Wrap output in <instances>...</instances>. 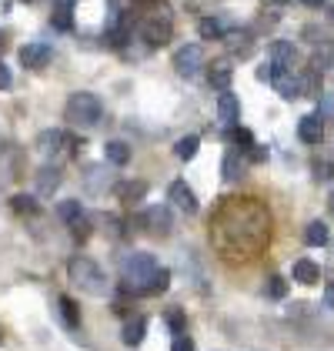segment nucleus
Here are the masks:
<instances>
[{
    "mask_svg": "<svg viewBox=\"0 0 334 351\" xmlns=\"http://www.w3.org/2000/svg\"><path fill=\"white\" fill-rule=\"evenodd\" d=\"M170 351H194V341H191V335H188V331L174 335V345H170Z\"/></svg>",
    "mask_w": 334,
    "mask_h": 351,
    "instance_id": "obj_32",
    "label": "nucleus"
},
{
    "mask_svg": "<svg viewBox=\"0 0 334 351\" xmlns=\"http://www.w3.org/2000/svg\"><path fill=\"white\" fill-rule=\"evenodd\" d=\"M314 178H318V181H331L334 178V164L331 161H318L314 164Z\"/></svg>",
    "mask_w": 334,
    "mask_h": 351,
    "instance_id": "obj_33",
    "label": "nucleus"
},
{
    "mask_svg": "<svg viewBox=\"0 0 334 351\" xmlns=\"http://www.w3.org/2000/svg\"><path fill=\"white\" fill-rule=\"evenodd\" d=\"M144 228H147V234H154V238H167V234L174 231V217H170V208H164V204H154V208H147V211H144Z\"/></svg>",
    "mask_w": 334,
    "mask_h": 351,
    "instance_id": "obj_9",
    "label": "nucleus"
},
{
    "mask_svg": "<svg viewBox=\"0 0 334 351\" xmlns=\"http://www.w3.org/2000/svg\"><path fill=\"white\" fill-rule=\"evenodd\" d=\"M224 40H227V47H231V54H250V30H227L224 34Z\"/></svg>",
    "mask_w": 334,
    "mask_h": 351,
    "instance_id": "obj_23",
    "label": "nucleus"
},
{
    "mask_svg": "<svg viewBox=\"0 0 334 351\" xmlns=\"http://www.w3.org/2000/svg\"><path fill=\"white\" fill-rule=\"evenodd\" d=\"M328 54H331V64H334V47H331V51H328Z\"/></svg>",
    "mask_w": 334,
    "mask_h": 351,
    "instance_id": "obj_45",
    "label": "nucleus"
},
{
    "mask_svg": "<svg viewBox=\"0 0 334 351\" xmlns=\"http://www.w3.org/2000/svg\"><path fill=\"white\" fill-rule=\"evenodd\" d=\"M170 34H174V24H170V17L161 14V10H154V14L144 17V24H140V40H144L147 47H164L167 40H170Z\"/></svg>",
    "mask_w": 334,
    "mask_h": 351,
    "instance_id": "obj_4",
    "label": "nucleus"
},
{
    "mask_svg": "<svg viewBox=\"0 0 334 351\" xmlns=\"http://www.w3.org/2000/svg\"><path fill=\"white\" fill-rule=\"evenodd\" d=\"M284 295H287V281H284L281 274H271V278H268V298L281 301Z\"/></svg>",
    "mask_w": 334,
    "mask_h": 351,
    "instance_id": "obj_29",
    "label": "nucleus"
},
{
    "mask_svg": "<svg viewBox=\"0 0 334 351\" xmlns=\"http://www.w3.org/2000/svg\"><path fill=\"white\" fill-rule=\"evenodd\" d=\"M104 161L114 164V167H124V164L131 161V147L124 141H107L104 144Z\"/></svg>",
    "mask_w": 334,
    "mask_h": 351,
    "instance_id": "obj_21",
    "label": "nucleus"
},
{
    "mask_svg": "<svg viewBox=\"0 0 334 351\" xmlns=\"http://www.w3.org/2000/svg\"><path fill=\"white\" fill-rule=\"evenodd\" d=\"M305 241L311 244V247H324V244H328V224H324V221H311L305 231Z\"/></svg>",
    "mask_w": 334,
    "mask_h": 351,
    "instance_id": "obj_27",
    "label": "nucleus"
},
{
    "mask_svg": "<svg viewBox=\"0 0 334 351\" xmlns=\"http://www.w3.org/2000/svg\"><path fill=\"white\" fill-rule=\"evenodd\" d=\"M201 67H204V47L201 44H184V47L174 51V71L181 77H197Z\"/></svg>",
    "mask_w": 334,
    "mask_h": 351,
    "instance_id": "obj_7",
    "label": "nucleus"
},
{
    "mask_svg": "<svg viewBox=\"0 0 334 351\" xmlns=\"http://www.w3.org/2000/svg\"><path fill=\"white\" fill-rule=\"evenodd\" d=\"M221 174H224V181H237V178L244 174V161H241V151H237V147H231V151L224 154Z\"/></svg>",
    "mask_w": 334,
    "mask_h": 351,
    "instance_id": "obj_20",
    "label": "nucleus"
},
{
    "mask_svg": "<svg viewBox=\"0 0 334 351\" xmlns=\"http://www.w3.org/2000/svg\"><path fill=\"white\" fill-rule=\"evenodd\" d=\"M328 208H331V215H334V191H331V197H328Z\"/></svg>",
    "mask_w": 334,
    "mask_h": 351,
    "instance_id": "obj_44",
    "label": "nucleus"
},
{
    "mask_svg": "<svg viewBox=\"0 0 334 351\" xmlns=\"http://www.w3.org/2000/svg\"><path fill=\"white\" fill-rule=\"evenodd\" d=\"M301 94L305 97H321V71H307L301 77Z\"/></svg>",
    "mask_w": 334,
    "mask_h": 351,
    "instance_id": "obj_28",
    "label": "nucleus"
},
{
    "mask_svg": "<svg viewBox=\"0 0 334 351\" xmlns=\"http://www.w3.org/2000/svg\"><path fill=\"white\" fill-rule=\"evenodd\" d=\"M134 7H140V10H147V7H164V0H134Z\"/></svg>",
    "mask_w": 334,
    "mask_h": 351,
    "instance_id": "obj_37",
    "label": "nucleus"
},
{
    "mask_svg": "<svg viewBox=\"0 0 334 351\" xmlns=\"http://www.w3.org/2000/svg\"><path fill=\"white\" fill-rule=\"evenodd\" d=\"M157 258L154 254H147V251H134V254H127L124 261H120V278H124V288L127 291H134V295H147V288H151V281H154V274H157Z\"/></svg>",
    "mask_w": 334,
    "mask_h": 351,
    "instance_id": "obj_2",
    "label": "nucleus"
},
{
    "mask_svg": "<svg viewBox=\"0 0 334 351\" xmlns=\"http://www.w3.org/2000/svg\"><path fill=\"white\" fill-rule=\"evenodd\" d=\"M298 137H301L305 144H321V141H324V117H321V114H305V117L298 121Z\"/></svg>",
    "mask_w": 334,
    "mask_h": 351,
    "instance_id": "obj_12",
    "label": "nucleus"
},
{
    "mask_svg": "<svg viewBox=\"0 0 334 351\" xmlns=\"http://www.w3.org/2000/svg\"><path fill=\"white\" fill-rule=\"evenodd\" d=\"M328 24H331V27H334V3H331V7H328Z\"/></svg>",
    "mask_w": 334,
    "mask_h": 351,
    "instance_id": "obj_43",
    "label": "nucleus"
},
{
    "mask_svg": "<svg viewBox=\"0 0 334 351\" xmlns=\"http://www.w3.org/2000/svg\"><path fill=\"white\" fill-rule=\"evenodd\" d=\"M144 331H147V318H131V322L124 324V335H120V338H124V345H127V348H138L140 341H144Z\"/></svg>",
    "mask_w": 334,
    "mask_h": 351,
    "instance_id": "obj_22",
    "label": "nucleus"
},
{
    "mask_svg": "<svg viewBox=\"0 0 334 351\" xmlns=\"http://www.w3.org/2000/svg\"><path fill=\"white\" fill-rule=\"evenodd\" d=\"M197 147H201V137H197V134H188V137H181V141L174 144V154H177L181 161H194V158H197Z\"/></svg>",
    "mask_w": 334,
    "mask_h": 351,
    "instance_id": "obj_26",
    "label": "nucleus"
},
{
    "mask_svg": "<svg viewBox=\"0 0 334 351\" xmlns=\"http://www.w3.org/2000/svg\"><path fill=\"white\" fill-rule=\"evenodd\" d=\"M10 84H14V74H10V67L0 60V90H7Z\"/></svg>",
    "mask_w": 334,
    "mask_h": 351,
    "instance_id": "obj_36",
    "label": "nucleus"
},
{
    "mask_svg": "<svg viewBox=\"0 0 334 351\" xmlns=\"http://www.w3.org/2000/svg\"><path fill=\"white\" fill-rule=\"evenodd\" d=\"M74 3L77 0H54V7H60V10H74Z\"/></svg>",
    "mask_w": 334,
    "mask_h": 351,
    "instance_id": "obj_40",
    "label": "nucleus"
},
{
    "mask_svg": "<svg viewBox=\"0 0 334 351\" xmlns=\"http://www.w3.org/2000/svg\"><path fill=\"white\" fill-rule=\"evenodd\" d=\"M167 285H170V271H167V268H157L154 281H151V288H147V295H161V291H167Z\"/></svg>",
    "mask_w": 334,
    "mask_h": 351,
    "instance_id": "obj_30",
    "label": "nucleus"
},
{
    "mask_svg": "<svg viewBox=\"0 0 334 351\" xmlns=\"http://www.w3.org/2000/svg\"><path fill=\"white\" fill-rule=\"evenodd\" d=\"M197 30H201L204 40H224V34L231 30V21H227V17H204V21L197 24Z\"/></svg>",
    "mask_w": 334,
    "mask_h": 351,
    "instance_id": "obj_18",
    "label": "nucleus"
},
{
    "mask_svg": "<svg viewBox=\"0 0 334 351\" xmlns=\"http://www.w3.org/2000/svg\"><path fill=\"white\" fill-rule=\"evenodd\" d=\"M234 81V67L227 64V60H218L214 67H211V87H218V90H227Z\"/></svg>",
    "mask_w": 334,
    "mask_h": 351,
    "instance_id": "obj_25",
    "label": "nucleus"
},
{
    "mask_svg": "<svg viewBox=\"0 0 334 351\" xmlns=\"http://www.w3.org/2000/svg\"><path fill=\"white\" fill-rule=\"evenodd\" d=\"M14 211H17V215H37V201L27 197V194H17V197H14Z\"/></svg>",
    "mask_w": 334,
    "mask_h": 351,
    "instance_id": "obj_31",
    "label": "nucleus"
},
{
    "mask_svg": "<svg viewBox=\"0 0 334 351\" xmlns=\"http://www.w3.org/2000/svg\"><path fill=\"white\" fill-rule=\"evenodd\" d=\"M144 194H147L144 181H124V184H117V197L124 204H138V201H144Z\"/></svg>",
    "mask_w": 334,
    "mask_h": 351,
    "instance_id": "obj_24",
    "label": "nucleus"
},
{
    "mask_svg": "<svg viewBox=\"0 0 334 351\" xmlns=\"http://www.w3.org/2000/svg\"><path fill=\"white\" fill-rule=\"evenodd\" d=\"M268 60H274L281 67H294V64H298V51H294L291 40H274V44L268 47Z\"/></svg>",
    "mask_w": 334,
    "mask_h": 351,
    "instance_id": "obj_16",
    "label": "nucleus"
},
{
    "mask_svg": "<svg viewBox=\"0 0 334 351\" xmlns=\"http://www.w3.org/2000/svg\"><path fill=\"white\" fill-rule=\"evenodd\" d=\"M64 117H67L74 128H94V124H101V117H104V104H101V97H97V94H90V90H77V94H70V97H67Z\"/></svg>",
    "mask_w": 334,
    "mask_h": 351,
    "instance_id": "obj_3",
    "label": "nucleus"
},
{
    "mask_svg": "<svg viewBox=\"0 0 334 351\" xmlns=\"http://www.w3.org/2000/svg\"><path fill=\"white\" fill-rule=\"evenodd\" d=\"M301 3H305V7H314V10H318V7H324L328 0H301Z\"/></svg>",
    "mask_w": 334,
    "mask_h": 351,
    "instance_id": "obj_41",
    "label": "nucleus"
},
{
    "mask_svg": "<svg viewBox=\"0 0 334 351\" xmlns=\"http://www.w3.org/2000/svg\"><path fill=\"white\" fill-rule=\"evenodd\" d=\"M324 308H334V281H328L324 288Z\"/></svg>",
    "mask_w": 334,
    "mask_h": 351,
    "instance_id": "obj_38",
    "label": "nucleus"
},
{
    "mask_svg": "<svg viewBox=\"0 0 334 351\" xmlns=\"http://www.w3.org/2000/svg\"><path fill=\"white\" fill-rule=\"evenodd\" d=\"M51 57H54V47H51V44H44V40H30L27 47H21V64L30 67V71L47 67V64H51Z\"/></svg>",
    "mask_w": 334,
    "mask_h": 351,
    "instance_id": "obj_10",
    "label": "nucleus"
},
{
    "mask_svg": "<svg viewBox=\"0 0 334 351\" xmlns=\"http://www.w3.org/2000/svg\"><path fill=\"white\" fill-rule=\"evenodd\" d=\"M54 27L57 30H70V10H60V7H54Z\"/></svg>",
    "mask_w": 334,
    "mask_h": 351,
    "instance_id": "obj_34",
    "label": "nucleus"
},
{
    "mask_svg": "<svg viewBox=\"0 0 334 351\" xmlns=\"http://www.w3.org/2000/svg\"><path fill=\"white\" fill-rule=\"evenodd\" d=\"M74 147H77V141L67 134V131H60V128H51V131H40L37 134V151L44 158H67Z\"/></svg>",
    "mask_w": 334,
    "mask_h": 351,
    "instance_id": "obj_5",
    "label": "nucleus"
},
{
    "mask_svg": "<svg viewBox=\"0 0 334 351\" xmlns=\"http://www.w3.org/2000/svg\"><path fill=\"white\" fill-rule=\"evenodd\" d=\"M274 84V90H278L284 101H294V97H305L301 94V77L294 74V67H281V64H274L271 60V81Z\"/></svg>",
    "mask_w": 334,
    "mask_h": 351,
    "instance_id": "obj_8",
    "label": "nucleus"
},
{
    "mask_svg": "<svg viewBox=\"0 0 334 351\" xmlns=\"http://www.w3.org/2000/svg\"><path fill=\"white\" fill-rule=\"evenodd\" d=\"M34 181H37V194H40V197H51V194L64 184V171H60L57 164H44Z\"/></svg>",
    "mask_w": 334,
    "mask_h": 351,
    "instance_id": "obj_11",
    "label": "nucleus"
},
{
    "mask_svg": "<svg viewBox=\"0 0 334 351\" xmlns=\"http://www.w3.org/2000/svg\"><path fill=\"white\" fill-rule=\"evenodd\" d=\"M264 3H268V7H284L287 0H264Z\"/></svg>",
    "mask_w": 334,
    "mask_h": 351,
    "instance_id": "obj_42",
    "label": "nucleus"
},
{
    "mask_svg": "<svg viewBox=\"0 0 334 351\" xmlns=\"http://www.w3.org/2000/svg\"><path fill=\"white\" fill-rule=\"evenodd\" d=\"M0 51H3V40H0Z\"/></svg>",
    "mask_w": 334,
    "mask_h": 351,
    "instance_id": "obj_46",
    "label": "nucleus"
},
{
    "mask_svg": "<svg viewBox=\"0 0 334 351\" xmlns=\"http://www.w3.org/2000/svg\"><path fill=\"white\" fill-rule=\"evenodd\" d=\"M57 315H60V322L67 324L70 331H77V328H81V308H77V301H74V298H67V295L57 298Z\"/></svg>",
    "mask_w": 334,
    "mask_h": 351,
    "instance_id": "obj_17",
    "label": "nucleus"
},
{
    "mask_svg": "<svg viewBox=\"0 0 334 351\" xmlns=\"http://www.w3.org/2000/svg\"><path fill=\"white\" fill-rule=\"evenodd\" d=\"M237 117H241L237 97L231 90H221V97H218V121H221L224 128H231V124H237Z\"/></svg>",
    "mask_w": 334,
    "mask_h": 351,
    "instance_id": "obj_15",
    "label": "nucleus"
},
{
    "mask_svg": "<svg viewBox=\"0 0 334 351\" xmlns=\"http://www.w3.org/2000/svg\"><path fill=\"white\" fill-rule=\"evenodd\" d=\"M291 278H294L298 285H318V281H321V268H318L311 258H301V261H294Z\"/></svg>",
    "mask_w": 334,
    "mask_h": 351,
    "instance_id": "obj_19",
    "label": "nucleus"
},
{
    "mask_svg": "<svg viewBox=\"0 0 334 351\" xmlns=\"http://www.w3.org/2000/svg\"><path fill=\"white\" fill-rule=\"evenodd\" d=\"M57 215L70 228V234H74L77 241H87V238H90V221L84 215L81 201H60V204H57Z\"/></svg>",
    "mask_w": 334,
    "mask_h": 351,
    "instance_id": "obj_6",
    "label": "nucleus"
},
{
    "mask_svg": "<svg viewBox=\"0 0 334 351\" xmlns=\"http://www.w3.org/2000/svg\"><path fill=\"white\" fill-rule=\"evenodd\" d=\"M84 188L90 191V194H104V191L111 188V174H107V167H104V164H87Z\"/></svg>",
    "mask_w": 334,
    "mask_h": 351,
    "instance_id": "obj_14",
    "label": "nucleus"
},
{
    "mask_svg": "<svg viewBox=\"0 0 334 351\" xmlns=\"http://www.w3.org/2000/svg\"><path fill=\"white\" fill-rule=\"evenodd\" d=\"M268 158V151L261 147V144H254V151H250V161H264Z\"/></svg>",
    "mask_w": 334,
    "mask_h": 351,
    "instance_id": "obj_39",
    "label": "nucleus"
},
{
    "mask_svg": "<svg viewBox=\"0 0 334 351\" xmlns=\"http://www.w3.org/2000/svg\"><path fill=\"white\" fill-rule=\"evenodd\" d=\"M67 278H70V285H77L84 295H90V298H107L111 295V281H107V274L97 268L90 258H84V254H74V258L67 261Z\"/></svg>",
    "mask_w": 334,
    "mask_h": 351,
    "instance_id": "obj_1",
    "label": "nucleus"
},
{
    "mask_svg": "<svg viewBox=\"0 0 334 351\" xmlns=\"http://www.w3.org/2000/svg\"><path fill=\"white\" fill-rule=\"evenodd\" d=\"M167 197H170L184 215H194L197 211V197H194V191L188 188V181H174V184L167 188Z\"/></svg>",
    "mask_w": 334,
    "mask_h": 351,
    "instance_id": "obj_13",
    "label": "nucleus"
},
{
    "mask_svg": "<svg viewBox=\"0 0 334 351\" xmlns=\"http://www.w3.org/2000/svg\"><path fill=\"white\" fill-rule=\"evenodd\" d=\"M167 324L174 328V335H181V331H184V315H181V311H170V315H167Z\"/></svg>",
    "mask_w": 334,
    "mask_h": 351,
    "instance_id": "obj_35",
    "label": "nucleus"
}]
</instances>
